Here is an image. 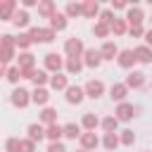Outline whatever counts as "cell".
<instances>
[{"mask_svg":"<svg viewBox=\"0 0 152 152\" xmlns=\"http://www.w3.org/2000/svg\"><path fill=\"white\" fill-rule=\"evenodd\" d=\"M17 45H14V36L12 33H2L0 36V62L2 64H12V62H17Z\"/></svg>","mask_w":152,"mask_h":152,"instance_id":"6da1fadb","label":"cell"},{"mask_svg":"<svg viewBox=\"0 0 152 152\" xmlns=\"http://www.w3.org/2000/svg\"><path fill=\"white\" fill-rule=\"evenodd\" d=\"M10 104H12L14 109H26V107L31 104V90L17 86V88L10 93Z\"/></svg>","mask_w":152,"mask_h":152,"instance_id":"7a4b0ae2","label":"cell"},{"mask_svg":"<svg viewBox=\"0 0 152 152\" xmlns=\"http://www.w3.org/2000/svg\"><path fill=\"white\" fill-rule=\"evenodd\" d=\"M43 69H45L50 76L64 71V57H62L59 52H48V55L43 57Z\"/></svg>","mask_w":152,"mask_h":152,"instance_id":"3957f363","label":"cell"},{"mask_svg":"<svg viewBox=\"0 0 152 152\" xmlns=\"http://www.w3.org/2000/svg\"><path fill=\"white\" fill-rule=\"evenodd\" d=\"M28 36H31L33 43H52L57 33H55L50 26H31V28H28Z\"/></svg>","mask_w":152,"mask_h":152,"instance_id":"277c9868","label":"cell"},{"mask_svg":"<svg viewBox=\"0 0 152 152\" xmlns=\"http://www.w3.org/2000/svg\"><path fill=\"white\" fill-rule=\"evenodd\" d=\"M83 52H86V45H83V40H81V38L71 36V38H66V40H64V57H76V59H81V57H83Z\"/></svg>","mask_w":152,"mask_h":152,"instance_id":"5b68a950","label":"cell"},{"mask_svg":"<svg viewBox=\"0 0 152 152\" xmlns=\"http://www.w3.org/2000/svg\"><path fill=\"white\" fill-rule=\"evenodd\" d=\"M138 112H140V107H135V104H131V102H119L116 104V109H114V116L119 119V124L124 121H131L133 116H138Z\"/></svg>","mask_w":152,"mask_h":152,"instance_id":"8992f818","label":"cell"},{"mask_svg":"<svg viewBox=\"0 0 152 152\" xmlns=\"http://www.w3.org/2000/svg\"><path fill=\"white\" fill-rule=\"evenodd\" d=\"M83 90H86V97H90V100H100V97L107 93V86H104L100 78H90V81L83 86Z\"/></svg>","mask_w":152,"mask_h":152,"instance_id":"52a82bcc","label":"cell"},{"mask_svg":"<svg viewBox=\"0 0 152 152\" xmlns=\"http://www.w3.org/2000/svg\"><path fill=\"white\" fill-rule=\"evenodd\" d=\"M126 24L128 26H142V21H145V12H142V7L140 5H128V10H126Z\"/></svg>","mask_w":152,"mask_h":152,"instance_id":"ba28073f","label":"cell"},{"mask_svg":"<svg viewBox=\"0 0 152 152\" xmlns=\"http://www.w3.org/2000/svg\"><path fill=\"white\" fill-rule=\"evenodd\" d=\"M116 64H119L121 69H126V71H133V66L138 64V59H135V52H133V48H126V50H119V57H116Z\"/></svg>","mask_w":152,"mask_h":152,"instance_id":"9c48e42d","label":"cell"},{"mask_svg":"<svg viewBox=\"0 0 152 152\" xmlns=\"http://www.w3.org/2000/svg\"><path fill=\"white\" fill-rule=\"evenodd\" d=\"M126 88L128 90H140V88H145V83H147V78H145V74L142 71H138V69H133V71H128V76H126Z\"/></svg>","mask_w":152,"mask_h":152,"instance_id":"30bf717a","label":"cell"},{"mask_svg":"<svg viewBox=\"0 0 152 152\" xmlns=\"http://www.w3.org/2000/svg\"><path fill=\"white\" fill-rule=\"evenodd\" d=\"M69 86H71V83H69V76H66L64 71L52 74V76H50V83H48V88H50V90H55V93H64Z\"/></svg>","mask_w":152,"mask_h":152,"instance_id":"8fae6325","label":"cell"},{"mask_svg":"<svg viewBox=\"0 0 152 152\" xmlns=\"http://www.w3.org/2000/svg\"><path fill=\"white\" fill-rule=\"evenodd\" d=\"M78 145H81V150H88V152H93V150H97V147L102 145V140L97 138V133L83 131V135L78 138Z\"/></svg>","mask_w":152,"mask_h":152,"instance_id":"7c38bea8","label":"cell"},{"mask_svg":"<svg viewBox=\"0 0 152 152\" xmlns=\"http://www.w3.org/2000/svg\"><path fill=\"white\" fill-rule=\"evenodd\" d=\"M81 59H83V66H88V69H97L102 64V55L95 48H86V52H83Z\"/></svg>","mask_w":152,"mask_h":152,"instance_id":"4fadbf2b","label":"cell"},{"mask_svg":"<svg viewBox=\"0 0 152 152\" xmlns=\"http://www.w3.org/2000/svg\"><path fill=\"white\" fill-rule=\"evenodd\" d=\"M64 100H66L69 104H81V102L86 100V90H83V86H69V88L64 90Z\"/></svg>","mask_w":152,"mask_h":152,"instance_id":"5bb4252c","label":"cell"},{"mask_svg":"<svg viewBox=\"0 0 152 152\" xmlns=\"http://www.w3.org/2000/svg\"><path fill=\"white\" fill-rule=\"evenodd\" d=\"M97 50H100V55H102V62H114V59L119 57V48H116L114 40H104Z\"/></svg>","mask_w":152,"mask_h":152,"instance_id":"9a60e30c","label":"cell"},{"mask_svg":"<svg viewBox=\"0 0 152 152\" xmlns=\"http://www.w3.org/2000/svg\"><path fill=\"white\" fill-rule=\"evenodd\" d=\"M48 102H50V88H33L31 90V104H36V107H48Z\"/></svg>","mask_w":152,"mask_h":152,"instance_id":"2e32d148","label":"cell"},{"mask_svg":"<svg viewBox=\"0 0 152 152\" xmlns=\"http://www.w3.org/2000/svg\"><path fill=\"white\" fill-rule=\"evenodd\" d=\"M26 138H28V140H33V142L38 145L40 140H45V126H43V124H38V121L28 124V126H26Z\"/></svg>","mask_w":152,"mask_h":152,"instance_id":"e0dca14e","label":"cell"},{"mask_svg":"<svg viewBox=\"0 0 152 152\" xmlns=\"http://www.w3.org/2000/svg\"><path fill=\"white\" fill-rule=\"evenodd\" d=\"M17 2L14 0H0V21H12L17 14Z\"/></svg>","mask_w":152,"mask_h":152,"instance_id":"ac0fdd59","label":"cell"},{"mask_svg":"<svg viewBox=\"0 0 152 152\" xmlns=\"http://www.w3.org/2000/svg\"><path fill=\"white\" fill-rule=\"evenodd\" d=\"M48 26H50L55 33H59V31H64V28L69 26V19H66V14H64V12H55V14L48 19Z\"/></svg>","mask_w":152,"mask_h":152,"instance_id":"d6986e66","label":"cell"},{"mask_svg":"<svg viewBox=\"0 0 152 152\" xmlns=\"http://www.w3.org/2000/svg\"><path fill=\"white\" fill-rule=\"evenodd\" d=\"M14 64H17L21 71H33V69H36V57H33V52H19Z\"/></svg>","mask_w":152,"mask_h":152,"instance_id":"ffe728a7","label":"cell"},{"mask_svg":"<svg viewBox=\"0 0 152 152\" xmlns=\"http://www.w3.org/2000/svg\"><path fill=\"white\" fill-rule=\"evenodd\" d=\"M81 71H83V59L64 57V74H66V76H78Z\"/></svg>","mask_w":152,"mask_h":152,"instance_id":"44dd1931","label":"cell"},{"mask_svg":"<svg viewBox=\"0 0 152 152\" xmlns=\"http://www.w3.org/2000/svg\"><path fill=\"white\" fill-rule=\"evenodd\" d=\"M133 52H135L138 64H152V48H150V45L140 43V45H135V48H133Z\"/></svg>","mask_w":152,"mask_h":152,"instance_id":"7402d4cb","label":"cell"},{"mask_svg":"<svg viewBox=\"0 0 152 152\" xmlns=\"http://www.w3.org/2000/svg\"><path fill=\"white\" fill-rule=\"evenodd\" d=\"M28 81L33 83V88H48V83H50V74H48L45 69H33V74H31Z\"/></svg>","mask_w":152,"mask_h":152,"instance_id":"603a6c76","label":"cell"},{"mask_svg":"<svg viewBox=\"0 0 152 152\" xmlns=\"http://www.w3.org/2000/svg\"><path fill=\"white\" fill-rule=\"evenodd\" d=\"M126 95H128V88L126 83H112L109 86V97L119 104V102H126Z\"/></svg>","mask_w":152,"mask_h":152,"instance_id":"cb8c5ba5","label":"cell"},{"mask_svg":"<svg viewBox=\"0 0 152 152\" xmlns=\"http://www.w3.org/2000/svg\"><path fill=\"white\" fill-rule=\"evenodd\" d=\"M100 12H102V7L97 0H83V17L86 19H97Z\"/></svg>","mask_w":152,"mask_h":152,"instance_id":"d4e9b609","label":"cell"},{"mask_svg":"<svg viewBox=\"0 0 152 152\" xmlns=\"http://www.w3.org/2000/svg\"><path fill=\"white\" fill-rule=\"evenodd\" d=\"M38 124H43V126L57 124V109H55V107H43L40 114H38Z\"/></svg>","mask_w":152,"mask_h":152,"instance_id":"484cf974","label":"cell"},{"mask_svg":"<svg viewBox=\"0 0 152 152\" xmlns=\"http://www.w3.org/2000/svg\"><path fill=\"white\" fill-rule=\"evenodd\" d=\"M100 126V116L97 114H93V112H86L83 114V119H81V128L83 131H90V133H95V128Z\"/></svg>","mask_w":152,"mask_h":152,"instance_id":"4316f807","label":"cell"},{"mask_svg":"<svg viewBox=\"0 0 152 152\" xmlns=\"http://www.w3.org/2000/svg\"><path fill=\"white\" fill-rule=\"evenodd\" d=\"M36 10H38V17H43V19H50V17L57 12V5H55L52 0H40Z\"/></svg>","mask_w":152,"mask_h":152,"instance_id":"83f0119b","label":"cell"},{"mask_svg":"<svg viewBox=\"0 0 152 152\" xmlns=\"http://www.w3.org/2000/svg\"><path fill=\"white\" fill-rule=\"evenodd\" d=\"M14 45H17V50H19V52H31L33 40H31V36H28V31H26V33L14 36Z\"/></svg>","mask_w":152,"mask_h":152,"instance_id":"f1b7e54d","label":"cell"},{"mask_svg":"<svg viewBox=\"0 0 152 152\" xmlns=\"http://www.w3.org/2000/svg\"><path fill=\"white\" fill-rule=\"evenodd\" d=\"M100 128H102L104 133H119V119H116L114 114H109V116L100 119Z\"/></svg>","mask_w":152,"mask_h":152,"instance_id":"f546056e","label":"cell"},{"mask_svg":"<svg viewBox=\"0 0 152 152\" xmlns=\"http://www.w3.org/2000/svg\"><path fill=\"white\" fill-rule=\"evenodd\" d=\"M45 138H48L50 142H59V140L64 138V128H62L59 124H52V126H45Z\"/></svg>","mask_w":152,"mask_h":152,"instance_id":"4dcf8cb0","label":"cell"},{"mask_svg":"<svg viewBox=\"0 0 152 152\" xmlns=\"http://www.w3.org/2000/svg\"><path fill=\"white\" fill-rule=\"evenodd\" d=\"M62 128H64V138H66V140H78V138L83 135L81 124H74V121H71V124H64Z\"/></svg>","mask_w":152,"mask_h":152,"instance_id":"1f68e13d","label":"cell"},{"mask_svg":"<svg viewBox=\"0 0 152 152\" xmlns=\"http://www.w3.org/2000/svg\"><path fill=\"white\" fill-rule=\"evenodd\" d=\"M102 147H104L107 152H114L116 147H121L119 133H104V135H102Z\"/></svg>","mask_w":152,"mask_h":152,"instance_id":"d6a6232c","label":"cell"},{"mask_svg":"<svg viewBox=\"0 0 152 152\" xmlns=\"http://www.w3.org/2000/svg\"><path fill=\"white\" fill-rule=\"evenodd\" d=\"M64 14H66V19L83 17V2H66V7H64Z\"/></svg>","mask_w":152,"mask_h":152,"instance_id":"836d02e7","label":"cell"},{"mask_svg":"<svg viewBox=\"0 0 152 152\" xmlns=\"http://www.w3.org/2000/svg\"><path fill=\"white\" fill-rule=\"evenodd\" d=\"M12 24H14L17 28H26V26L31 24V14H28L26 10H17V14H14Z\"/></svg>","mask_w":152,"mask_h":152,"instance_id":"e575fe53","label":"cell"},{"mask_svg":"<svg viewBox=\"0 0 152 152\" xmlns=\"http://www.w3.org/2000/svg\"><path fill=\"white\" fill-rule=\"evenodd\" d=\"M109 31L114 33V36H126L128 33V24H126V19H114L112 24H109Z\"/></svg>","mask_w":152,"mask_h":152,"instance_id":"d590c367","label":"cell"},{"mask_svg":"<svg viewBox=\"0 0 152 152\" xmlns=\"http://www.w3.org/2000/svg\"><path fill=\"white\" fill-rule=\"evenodd\" d=\"M5 78L17 88V86H19V81H21V69H19L17 64H10V66H7V76H5Z\"/></svg>","mask_w":152,"mask_h":152,"instance_id":"8d00e7d4","label":"cell"},{"mask_svg":"<svg viewBox=\"0 0 152 152\" xmlns=\"http://www.w3.org/2000/svg\"><path fill=\"white\" fill-rule=\"evenodd\" d=\"M93 36H95V38H104V40H107V38L112 36V31H109V26H107V24L95 21V24H93Z\"/></svg>","mask_w":152,"mask_h":152,"instance_id":"74e56055","label":"cell"},{"mask_svg":"<svg viewBox=\"0 0 152 152\" xmlns=\"http://www.w3.org/2000/svg\"><path fill=\"white\" fill-rule=\"evenodd\" d=\"M119 140H121L124 147H133L135 145V133L131 128H124V131H119Z\"/></svg>","mask_w":152,"mask_h":152,"instance_id":"f35d334b","label":"cell"},{"mask_svg":"<svg viewBox=\"0 0 152 152\" xmlns=\"http://www.w3.org/2000/svg\"><path fill=\"white\" fill-rule=\"evenodd\" d=\"M5 152H21V138H7L5 140Z\"/></svg>","mask_w":152,"mask_h":152,"instance_id":"ab89813d","label":"cell"},{"mask_svg":"<svg viewBox=\"0 0 152 152\" xmlns=\"http://www.w3.org/2000/svg\"><path fill=\"white\" fill-rule=\"evenodd\" d=\"M114 19H116V14H114V12L109 10V7H104V10L100 12V17H97V21H102V24H107V26H109V24H112Z\"/></svg>","mask_w":152,"mask_h":152,"instance_id":"60d3db41","label":"cell"},{"mask_svg":"<svg viewBox=\"0 0 152 152\" xmlns=\"http://www.w3.org/2000/svg\"><path fill=\"white\" fill-rule=\"evenodd\" d=\"M128 36L131 38H145V28L142 26H128Z\"/></svg>","mask_w":152,"mask_h":152,"instance_id":"b9f144b4","label":"cell"},{"mask_svg":"<svg viewBox=\"0 0 152 152\" xmlns=\"http://www.w3.org/2000/svg\"><path fill=\"white\" fill-rule=\"evenodd\" d=\"M36 142L33 140H28V138H21V152H36Z\"/></svg>","mask_w":152,"mask_h":152,"instance_id":"7bdbcfd3","label":"cell"},{"mask_svg":"<svg viewBox=\"0 0 152 152\" xmlns=\"http://www.w3.org/2000/svg\"><path fill=\"white\" fill-rule=\"evenodd\" d=\"M45 152H66V145L59 140V142H48V150Z\"/></svg>","mask_w":152,"mask_h":152,"instance_id":"ee69618b","label":"cell"},{"mask_svg":"<svg viewBox=\"0 0 152 152\" xmlns=\"http://www.w3.org/2000/svg\"><path fill=\"white\" fill-rule=\"evenodd\" d=\"M109 10H112V12H116V10H128V2H126V0H112Z\"/></svg>","mask_w":152,"mask_h":152,"instance_id":"f6af8a7d","label":"cell"},{"mask_svg":"<svg viewBox=\"0 0 152 152\" xmlns=\"http://www.w3.org/2000/svg\"><path fill=\"white\" fill-rule=\"evenodd\" d=\"M38 2H40V0H21V10L28 12L31 7H38Z\"/></svg>","mask_w":152,"mask_h":152,"instance_id":"bcb514c9","label":"cell"},{"mask_svg":"<svg viewBox=\"0 0 152 152\" xmlns=\"http://www.w3.org/2000/svg\"><path fill=\"white\" fill-rule=\"evenodd\" d=\"M145 45H150V48H152V28H147V31H145Z\"/></svg>","mask_w":152,"mask_h":152,"instance_id":"7dc6e473","label":"cell"},{"mask_svg":"<svg viewBox=\"0 0 152 152\" xmlns=\"http://www.w3.org/2000/svg\"><path fill=\"white\" fill-rule=\"evenodd\" d=\"M5 76H7V64L0 62V78H5Z\"/></svg>","mask_w":152,"mask_h":152,"instance_id":"c3c4849f","label":"cell"},{"mask_svg":"<svg viewBox=\"0 0 152 152\" xmlns=\"http://www.w3.org/2000/svg\"><path fill=\"white\" fill-rule=\"evenodd\" d=\"M76 152H88V150H81V147H78V150H76Z\"/></svg>","mask_w":152,"mask_h":152,"instance_id":"681fc988","label":"cell"},{"mask_svg":"<svg viewBox=\"0 0 152 152\" xmlns=\"http://www.w3.org/2000/svg\"><path fill=\"white\" fill-rule=\"evenodd\" d=\"M142 152H150V150H142Z\"/></svg>","mask_w":152,"mask_h":152,"instance_id":"f907efd6","label":"cell"},{"mask_svg":"<svg viewBox=\"0 0 152 152\" xmlns=\"http://www.w3.org/2000/svg\"><path fill=\"white\" fill-rule=\"evenodd\" d=\"M150 24H152V19H150ZM150 28H152V26H150Z\"/></svg>","mask_w":152,"mask_h":152,"instance_id":"816d5d0a","label":"cell"},{"mask_svg":"<svg viewBox=\"0 0 152 152\" xmlns=\"http://www.w3.org/2000/svg\"><path fill=\"white\" fill-rule=\"evenodd\" d=\"M150 90H152V83H150Z\"/></svg>","mask_w":152,"mask_h":152,"instance_id":"f5cc1de1","label":"cell"},{"mask_svg":"<svg viewBox=\"0 0 152 152\" xmlns=\"http://www.w3.org/2000/svg\"><path fill=\"white\" fill-rule=\"evenodd\" d=\"M150 5H152V0H150Z\"/></svg>","mask_w":152,"mask_h":152,"instance_id":"db71d44e","label":"cell"}]
</instances>
